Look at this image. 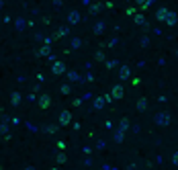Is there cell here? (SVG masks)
<instances>
[{
  "instance_id": "cell-1",
  "label": "cell",
  "mask_w": 178,
  "mask_h": 170,
  "mask_svg": "<svg viewBox=\"0 0 178 170\" xmlns=\"http://www.w3.org/2000/svg\"><path fill=\"white\" fill-rule=\"evenodd\" d=\"M70 121V113H61V123H68Z\"/></svg>"
},
{
  "instance_id": "cell-2",
  "label": "cell",
  "mask_w": 178,
  "mask_h": 170,
  "mask_svg": "<svg viewBox=\"0 0 178 170\" xmlns=\"http://www.w3.org/2000/svg\"><path fill=\"white\" fill-rule=\"evenodd\" d=\"M70 21L76 23V21H78V12H70Z\"/></svg>"
},
{
  "instance_id": "cell-3",
  "label": "cell",
  "mask_w": 178,
  "mask_h": 170,
  "mask_svg": "<svg viewBox=\"0 0 178 170\" xmlns=\"http://www.w3.org/2000/svg\"><path fill=\"white\" fill-rule=\"evenodd\" d=\"M63 68H61V64H55V68H53V72H57V74H59V72H61Z\"/></svg>"
},
{
  "instance_id": "cell-4",
  "label": "cell",
  "mask_w": 178,
  "mask_h": 170,
  "mask_svg": "<svg viewBox=\"0 0 178 170\" xmlns=\"http://www.w3.org/2000/svg\"><path fill=\"white\" fill-rule=\"evenodd\" d=\"M27 170H33V168H27Z\"/></svg>"
}]
</instances>
